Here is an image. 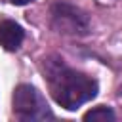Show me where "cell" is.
<instances>
[{"mask_svg": "<svg viewBox=\"0 0 122 122\" xmlns=\"http://www.w3.org/2000/svg\"><path fill=\"white\" fill-rule=\"evenodd\" d=\"M51 97L67 111H74L97 93V82L82 72L72 71L59 57H48L42 65Z\"/></svg>", "mask_w": 122, "mask_h": 122, "instance_id": "cell-1", "label": "cell"}, {"mask_svg": "<svg viewBox=\"0 0 122 122\" xmlns=\"http://www.w3.org/2000/svg\"><path fill=\"white\" fill-rule=\"evenodd\" d=\"M13 114L19 120H46L51 118V112L40 95V92L29 84H21L15 88L13 97Z\"/></svg>", "mask_w": 122, "mask_h": 122, "instance_id": "cell-2", "label": "cell"}, {"mask_svg": "<svg viewBox=\"0 0 122 122\" xmlns=\"http://www.w3.org/2000/svg\"><path fill=\"white\" fill-rule=\"evenodd\" d=\"M51 27L69 36H84L90 30V21L82 10L72 4L59 2L51 8Z\"/></svg>", "mask_w": 122, "mask_h": 122, "instance_id": "cell-3", "label": "cell"}, {"mask_svg": "<svg viewBox=\"0 0 122 122\" xmlns=\"http://www.w3.org/2000/svg\"><path fill=\"white\" fill-rule=\"evenodd\" d=\"M23 38H25V32L15 21H10V19L0 21V46L4 50H8V51L17 50L21 46Z\"/></svg>", "mask_w": 122, "mask_h": 122, "instance_id": "cell-4", "label": "cell"}, {"mask_svg": "<svg viewBox=\"0 0 122 122\" xmlns=\"http://www.w3.org/2000/svg\"><path fill=\"white\" fill-rule=\"evenodd\" d=\"M84 120H93V122H112L114 112L109 107H95L84 114Z\"/></svg>", "mask_w": 122, "mask_h": 122, "instance_id": "cell-5", "label": "cell"}, {"mask_svg": "<svg viewBox=\"0 0 122 122\" xmlns=\"http://www.w3.org/2000/svg\"><path fill=\"white\" fill-rule=\"evenodd\" d=\"M11 4H15V6H25V4H29V2H32V0H10Z\"/></svg>", "mask_w": 122, "mask_h": 122, "instance_id": "cell-6", "label": "cell"}]
</instances>
